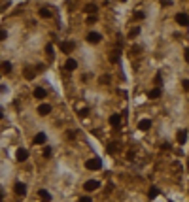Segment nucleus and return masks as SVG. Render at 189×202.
<instances>
[{"instance_id": "obj_12", "label": "nucleus", "mask_w": 189, "mask_h": 202, "mask_svg": "<svg viewBox=\"0 0 189 202\" xmlns=\"http://www.w3.org/2000/svg\"><path fill=\"white\" fill-rule=\"evenodd\" d=\"M76 66H78V62H76L74 59H68V61H66V64H65V68H66L68 72H72V70H76Z\"/></svg>"}, {"instance_id": "obj_40", "label": "nucleus", "mask_w": 189, "mask_h": 202, "mask_svg": "<svg viewBox=\"0 0 189 202\" xmlns=\"http://www.w3.org/2000/svg\"><path fill=\"white\" fill-rule=\"evenodd\" d=\"M0 202H2V197H0Z\"/></svg>"}, {"instance_id": "obj_20", "label": "nucleus", "mask_w": 189, "mask_h": 202, "mask_svg": "<svg viewBox=\"0 0 189 202\" xmlns=\"http://www.w3.org/2000/svg\"><path fill=\"white\" fill-rule=\"evenodd\" d=\"M85 11L89 13V15H93V13H96V6L95 4H87L85 6Z\"/></svg>"}, {"instance_id": "obj_21", "label": "nucleus", "mask_w": 189, "mask_h": 202, "mask_svg": "<svg viewBox=\"0 0 189 202\" xmlns=\"http://www.w3.org/2000/svg\"><path fill=\"white\" fill-rule=\"evenodd\" d=\"M46 53H47V57H49V61H53V45L51 44L46 45Z\"/></svg>"}, {"instance_id": "obj_26", "label": "nucleus", "mask_w": 189, "mask_h": 202, "mask_svg": "<svg viewBox=\"0 0 189 202\" xmlns=\"http://www.w3.org/2000/svg\"><path fill=\"white\" fill-rule=\"evenodd\" d=\"M44 157L46 159H51V148H46L44 149Z\"/></svg>"}, {"instance_id": "obj_32", "label": "nucleus", "mask_w": 189, "mask_h": 202, "mask_svg": "<svg viewBox=\"0 0 189 202\" xmlns=\"http://www.w3.org/2000/svg\"><path fill=\"white\" fill-rule=\"evenodd\" d=\"M155 83H157V85H161V83H163V78H161V74L155 76Z\"/></svg>"}, {"instance_id": "obj_24", "label": "nucleus", "mask_w": 189, "mask_h": 202, "mask_svg": "<svg viewBox=\"0 0 189 202\" xmlns=\"http://www.w3.org/2000/svg\"><path fill=\"white\" fill-rule=\"evenodd\" d=\"M138 34H140V29H138V26H136V29H132V30L129 32V38H136Z\"/></svg>"}, {"instance_id": "obj_23", "label": "nucleus", "mask_w": 189, "mask_h": 202, "mask_svg": "<svg viewBox=\"0 0 189 202\" xmlns=\"http://www.w3.org/2000/svg\"><path fill=\"white\" fill-rule=\"evenodd\" d=\"M150 198H155L157 197V194H159V189H157V187H151V189H150Z\"/></svg>"}, {"instance_id": "obj_17", "label": "nucleus", "mask_w": 189, "mask_h": 202, "mask_svg": "<svg viewBox=\"0 0 189 202\" xmlns=\"http://www.w3.org/2000/svg\"><path fill=\"white\" fill-rule=\"evenodd\" d=\"M119 123H121V117L119 115H112L110 117V125H112V127H117Z\"/></svg>"}, {"instance_id": "obj_11", "label": "nucleus", "mask_w": 189, "mask_h": 202, "mask_svg": "<svg viewBox=\"0 0 189 202\" xmlns=\"http://www.w3.org/2000/svg\"><path fill=\"white\" fill-rule=\"evenodd\" d=\"M49 111H51V106H49V104H42V106L38 108V113H40V115H47Z\"/></svg>"}, {"instance_id": "obj_5", "label": "nucleus", "mask_w": 189, "mask_h": 202, "mask_svg": "<svg viewBox=\"0 0 189 202\" xmlns=\"http://www.w3.org/2000/svg\"><path fill=\"white\" fill-rule=\"evenodd\" d=\"M13 191H15V194H19V197H25V194H27V185L21 183V182H17L15 187H13Z\"/></svg>"}, {"instance_id": "obj_33", "label": "nucleus", "mask_w": 189, "mask_h": 202, "mask_svg": "<svg viewBox=\"0 0 189 202\" xmlns=\"http://www.w3.org/2000/svg\"><path fill=\"white\" fill-rule=\"evenodd\" d=\"M159 2L163 4V6H170V4H172V0H159Z\"/></svg>"}, {"instance_id": "obj_14", "label": "nucleus", "mask_w": 189, "mask_h": 202, "mask_svg": "<svg viewBox=\"0 0 189 202\" xmlns=\"http://www.w3.org/2000/svg\"><path fill=\"white\" fill-rule=\"evenodd\" d=\"M0 68H2V72H4V74H10V72H11V62L4 61L2 64H0Z\"/></svg>"}, {"instance_id": "obj_38", "label": "nucleus", "mask_w": 189, "mask_h": 202, "mask_svg": "<svg viewBox=\"0 0 189 202\" xmlns=\"http://www.w3.org/2000/svg\"><path fill=\"white\" fill-rule=\"evenodd\" d=\"M2 91H6V87H4V85H0V93H2Z\"/></svg>"}, {"instance_id": "obj_18", "label": "nucleus", "mask_w": 189, "mask_h": 202, "mask_svg": "<svg viewBox=\"0 0 189 202\" xmlns=\"http://www.w3.org/2000/svg\"><path fill=\"white\" fill-rule=\"evenodd\" d=\"M40 17H46V19L51 17V10H49V8H42V10H40Z\"/></svg>"}, {"instance_id": "obj_39", "label": "nucleus", "mask_w": 189, "mask_h": 202, "mask_svg": "<svg viewBox=\"0 0 189 202\" xmlns=\"http://www.w3.org/2000/svg\"><path fill=\"white\" fill-rule=\"evenodd\" d=\"M0 119H2V110H0Z\"/></svg>"}, {"instance_id": "obj_30", "label": "nucleus", "mask_w": 189, "mask_h": 202, "mask_svg": "<svg viewBox=\"0 0 189 202\" xmlns=\"http://www.w3.org/2000/svg\"><path fill=\"white\" fill-rule=\"evenodd\" d=\"M181 85H184V89L189 93V79H184V81H181Z\"/></svg>"}, {"instance_id": "obj_1", "label": "nucleus", "mask_w": 189, "mask_h": 202, "mask_svg": "<svg viewBox=\"0 0 189 202\" xmlns=\"http://www.w3.org/2000/svg\"><path fill=\"white\" fill-rule=\"evenodd\" d=\"M85 168H89V170H100L102 168V161L99 157H93V159H89V161L85 163Z\"/></svg>"}, {"instance_id": "obj_25", "label": "nucleus", "mask_w": 189, "mask_h": 202, "mask_svg": "<svg viewBox=\"0 0 189 202\" xmlns=\"http://www.w3.org/2000/svg\"><path fill=\"white\" fill-rule=\"evenodd\" d=\"M100 83L102 85H108L110 83V76H100Z\"/></svg>"}, {"instance_id": "obj_16", "label": "nucleus", "mask_w": 189, "mask_h": 202, "mask_svg": "<svg viewBox=\"0 0 189 202\" xmlns=\"http://www.w3.org/2000/svg\"><path fill=\"white\" fill-rule=\"evenodd\" d=\"M176 138H178V142H180V144H184V142L187 140V130H180Z\"/></svg>"}, {"instance_id": "obj_27", "label": "nucleus", "mask_w": 189, "mask_h": 202, "mask_svg": "<svg viewBox=\"0 0 189 202\" xmlns=\"http://www.w3.org/2000/svg\"><path fill=\"white\" fill-rule=\"evenodd\" d=\"M6 38H8V32H6V30H0V42H4Z\"/></svg>"}, {"instance_id": "obj_37", "label": "nucleus", "mask_w": 189, "mask_h": 202, "mask_svg": "<svg viewBox=\"0 0 189 202\" xmlns=\"http://www.w3.org/2000/svg\"><path fill=\"white\" fill-rule=\"evenodd\" d=\"M184 57H185V61L189 62V49H185V53H184Z\"/></svg>"}, {"instance_id": "obj_3", "label": "nucleus", "mask_w": 189, "mask_h": 202, "mask_svg": "<svg viewBox=\"0 0 189 202\" xmlns=\"http://www.w3.org/2000/svg\"><path fill=\"white\" fill-rule=\"evenodd\" d=\"M74 47H76L74 42H62V44H61V51L68 55V53H72V51H74Z\"/></svg>"}, {"instance_id": "obj_35", "label": "nucleus", "mask_w": 189, "mask_h": 202, "mask_svg": "<svg viewBox=\"0 0 189 202\" xmlns=\"http://www.w3.org/2000/svg\"><path fill=\"white\" fill-rule=\"evenodd\" d=\"M44 70H46L44 64H38V66H36V72H44Z\"/></svg>"}, {"instance_id": "obj_41", "label": "nucleus", "mask_w": 189, "mask_h": 202, "mask_svg": "<svg viewBox=\"0 0 189 202\" xmlns=\"http://www.w3.org/2000/svg\"><path fill=\"white\" fill-rule=\"evenodd\" d=\"M121 2H125V0H121Z\"/></svg>"}, {"instance_id": "obj_15", "label": "nucleus", "mask_w": 189, "mask_h": 202, "mask_svg": "<svg viewBox=\"0 0 189 202\" xmlns=\"http://www.w3.org/2000/svg\"><path fill=\"white\" fill-rule=\"evenodd\" d=\"M148 96H150V98H159V96H161V89H159V87L151 89V91L148 93Z\"/></svg>"}, {"instance_id": "obj_13", "label": "nucleus", "mask_w": 189, "mask_h": 202, "mask_svg": "<svg viewBox=\"0 0 189 202\" xmlns=\"http://www.w3.org/2000/svg\"><path fill=\"white\" fill-rule=\"evenodd\" d=\"M23 76H25V79H32L34 76H36V70H32V68H25Z\"/></svg>"}, {"instance_id": "obj_10", "label": "nucleus", "mask_w": 189, "mask_h": 202, "mask_svg": "<svg viewBox=\"0 0 189 202\" xmlns=\"http://www.w3.org/2000/svg\"><path fill=\"white\" fill-rule=\"evenodd\" d=\"M150 127H151V119H142V121L138 123V129L140 130H148Z\"/></svg>"}, {"instance_id": "obj_7", "label": "nucleus", "mask_w": 189, "mask_h": 202, "mask_svg": "<svg viewBox=\"0 0 189 202\" xmlns=\"http://www.w3.org/2000/svg\"><path fill=\"white\" fill-rule=\"evenodd\" d=\"M87 42L89 44H99L100 42V34L99 32H89L87 34Z\"/></svg>"}, {"instance_id": "obj_34", "label": "nucleus", "mask_w": 189, "mask_h": 202, "mask_svg": "<svg viewBox=\"0 0 189 202\" xmlns=\"http://www.w3.org/2000/svg\"><path fill=\"white\" fill-rule=\"evenodd\" d=\"M80 202H93V200H91V197H81Z\"/></svg>"}, {"instance_id": "obj_8", "label": "nucleus", "mask_w": 189, "mask_h": 202, "mask_svg": "<svg viewBox=\"0 0 189 202\" xmlns=\"http://www.w3.org/2000/svg\"><path fill=\"white\" fill-rule=\"evenodd\" d=\"M36 145H42V144H46V132H38L36 136H34V140H32Z\"/></svg>"}, {"instance_id": "obj_4", "label": "nucleus", "mask_w": 189, "mask_h": 202, "mask_svg": "<svg viewBox=\"0 0 189 202\" xmlns=\"http://www.w3.org/2000/svg\"><path fill=\"white\" fill-rule=\"evenodd\" d=\"M176 23L181 26H189V15L187 13H178L176 15Z\"/></svg>"}, {"instance_id": "obj_9", "label": "nucleus", "mask_w": 189, "mask_h": 202, "mask_svg": "<svg viewBox=\"0 0 189 202\" xmlns=\"http://www.w3.org/2000/svg\"><path fill=\"white\" fill-rule=\"evenodd\" d=\"M34 98H38V100L46 98V89L44 87H36V89H34Z\"/></svg>"}, {"instance_id": "obj_31", "label": "nucleus", "mask_w": 189, "mask_h": 202, "mask_svg": "<svg viewBox=\"0 0 189 202\" xmlns=\"http://www.w3.org/2000/svg\"><path fill=\"white\" fill-rule=\"evenodd\" d=\"M110 61H112V62H117V61H119V55H117V53H114V55L110 57Z\"/></svg>"}, {"instance_id": "obj_19", "label": "nucleus", "mask_w": 189, "mask_h": 202, "mask_svg": "<svg viewBox=\"0 0 189 202\" xmlns=\"http://www.w3.org/2000/svg\"><path fill=\"white\" fill-rule=\"evenodd\" d=\"M38 194H40V197H42V198H44V200H51V194H49V193H47L46 189H40V191H38Z\"/></svg>"}, {"instance_id": "obj_28", "label": "nucleus", "mask_w": 189, "mask_h": 202, "mask_svg": "<svg viewBox=\"0 0 189 202\" xmlns=\"http://www.w3.org/2000/svg\"><path fill=\"white\" fill-rule=\"evenodd\" d=\"M134 17H136V19H144V17H146V13H144V11H136V13H134Z\"/></svg>"}, {"instance_id": "obj_6", "label": "nucleus", "mask_w": 189, "mask_h": 202, "mask_svg": "<svg viewBox=\"0 0 189 202\" xmlns=\"http://www.w3.org/2000/svg\"><path fill=\"white\" fill-rule=\"evenodd\" d=\"M15 157H17V161L19 163H25L27 161V157H29V151H27L25 148H19L17 153H15Z\"/></svg>"}, {"instance_id": "obj_2", "label": "nucleus", "mask_w": 189, "mask_h": 202, "mask_svg": "<svg viewBox=\"0 0 189 202\" xmlns=\"http://www.w3.org/2000/svg\"><path fill=\"white\" fill-rule=\"evenodd\" d=\"M99 187H100V183L96 182V179H89V182L83 183V189H85V191H96Z\"/></svg>"}, {"instance_id": "obj_29", "label": "nucleus", "mask_w": 189, "mask_h": 202, "mask_svg": "<svg viewBox=\"0 0 189 202\" xmlns=\"http://www.w3.org/2000/svg\"><path fill=\"white\" fill-rule=\"evenodd\" d=\"M87 23H89V25L96 23V17H95V15H89V17H87Z\"/></svg>"}, {"instance_id": "obj_36", "label": "nucleus", "mask_w": 189, "mask_h": 202, "mask_svg": "<svg viewBox=\"0 0 189 202\" xmlns=\"http://www.w3.org/2000/svg\"><path fill=\"white\" fill-rule=\"evenodd\" d=\"M140 49H142L140 45H134V47H132V53H140Z\"/></svg>"}, {"instance_id": "obj_22", "label": "nucleus", "mask_w": 189, "mask_h": 202, "mask_svg": "<svg viewBox=\"0 0 189 202\" xmlns=\"http://www.w3.org/2000/svg\"><path fill=\"white\" fill-rule=\"evenodd\" d=\"M106 151H108V153H115V151H117V145H115L114 142H110V144L106 145Z\"/></svg>"}]
</instances>
